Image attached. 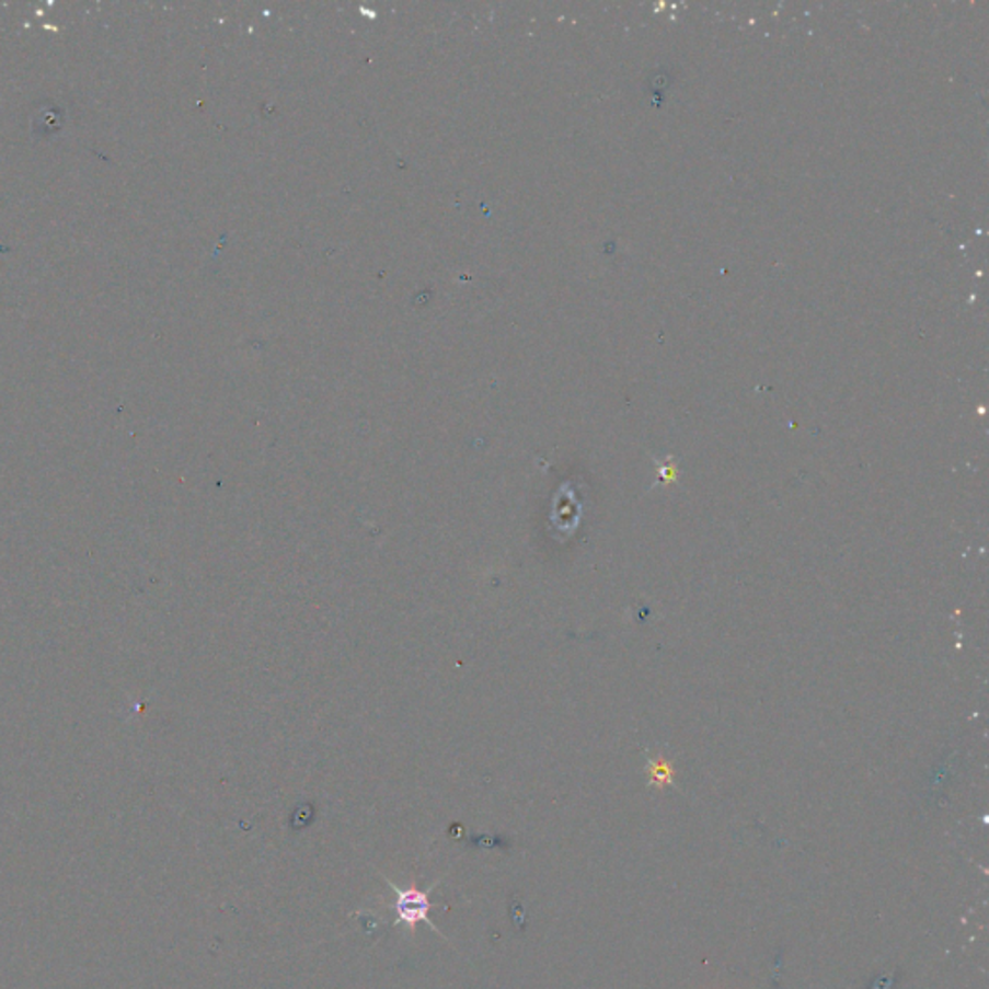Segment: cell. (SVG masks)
<instances>
[{"label":"cell","mask_w":989,"mask_h":989,"mask_svg":"<svg viewBox=\"0 0 989 989\" xmlns=\"http://www.w3.org/2000/svg\"><path fill=\"white\" fill-rule=\"evenodd\" d=\"M441 882L442 877L441 879L432 883L427 889H416V887L401 889V887L394 885V882H391L389 877H384V883L389 885V889H391L394 895L393 902L387 905V908H391V910L396 912L394 924L406 925V930H410V933H414L416 932L417 924L424 922V924L429 925L435 933H439L441 938H445L441 930L435 928L432 918H429V910L435 907L434 902L429 900V895L434 893L435 887Z\"/></svg>","instance_id":"6da1fadb"},{"label":"cell","mask_w":989,"mask_h":989,"mask_svg":"<svg viewBox=\"0 0 989 989\" xmlns=\"http://www.w3.org/2000/svg\"><path fill=\"white\" fill-rule=\"evenodd\" d=\"M32 126L35 136H50L60 130V126H62L60 108L50 107V103H47L45 107L37 111V115L33 116Z\"/></svg>","instance_id":"7a4b0ae2"}]
</instances>
